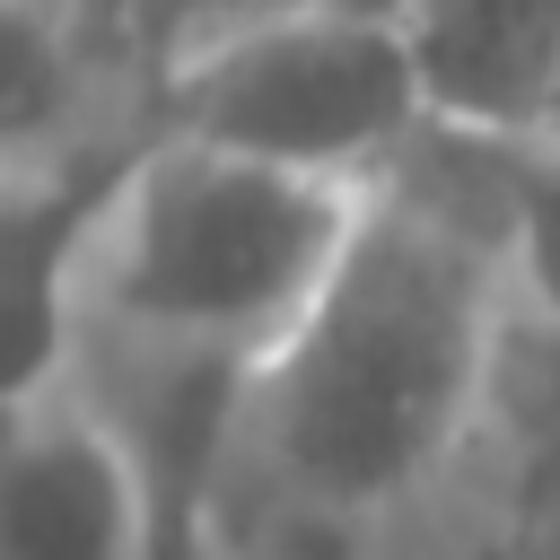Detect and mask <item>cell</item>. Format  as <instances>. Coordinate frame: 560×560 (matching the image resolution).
<instances>
[{"label":"cell","mask_w":560,"mask_h":560,"mask_svg":"<svg viewBox=\"0 0 560 560\" xmlns=\"http://www.w3.org/2000/svg\"><path fill=\"white\" fill-rule=\"evenodd\" d=\"M560 455V332L525 289L516 149L420 140L245 376L192 560H508Z\"/></svg>","instance_id":"obj_1"},{"label":"cell","mask_w":560,"mask_h":560,"mask_svg":"<svg viewBox=\"0 0 560 560\" xmlns=\"http://www.w3.org/2000/svg\"><path fill=\"white\" fill-rule=\"evenodd\" d=\"M359 228V192H324L192 140H149L70 245V350H122L254 376Z\"/></svg>","instance_id":"obj_2"},{"label":"cell","mask_w":560,"mask_h":560,"mask_svg":"<svg viewBox=\"0 0 560 560\" xmlns=\"http://www.w3.org/2000/svg\"><path fill=\"white\" fill-rule=\"evenodd\" d=\"M158 131L324 192H376L429 140V114L402 26L254 18L158 61Z\"/></svg>","instance_id":"obj_3"},{"label":"cell","mask_w":560,"mask_h":560,"mask_svg":"<svg viewBox=\"0 0 560 560\" xmlns=\"http://www.w3.org/2000/svg\"><path fill=\"white\" fill-rule=\"evenodd\" d=\"M158 140V70L96 0H0V210L88 201Z\"/></svg>","instance_id":"obj_4"},{"label":"cell","mask_w":560,"mask_h":560,"mask_svg":"<svg viewBox=\"0 0 560 560\" xmlns=\"http://www.w3.org/2000/svg\"><path fill=\"white\" fill-rule=\"evenodd\" d=\"M0 560H175L140 455L70 376L0 402Z\"/></svg>","instance_id":"obj_5"},{"label":"cell","mask_w":560,"mask_h":560,"mask_svg":"<svg viewBox=\"0 0 560 560\" xmlns=\"http://www.w3.org/2000/svg\"><path fill=\"white\" fill-rule=\"evenodd\" d=\"M402 52L438 140L534 149L560 96V0H411Z\"/></svg>","instance_id":"obj_6"},{"label":"cell","mask_w":560,"mask_h":560,"mask_svg":"<svg viewBox=\"0 0 560 560\" xmlns=\"http://www.w3.org/2000/svg\"><path fill=\"white\" fill-rule=\"evenodd\" d=\"M88 201H9L0 210V402L52 385L70 368V245L88 228Z\"/></svg>","instance_id":"obj_7"},{"label":"cell","mask_w":560,"mask_h":560,"mask_svg":"<svg viewBox=\"0 0 560 560\" xmlns=\"http://www.w3.org/2000/svg\"><path fill=\"white\" fill-rule=\"evenodd\" d=\"M402 9L411 0H140L122 26L140 44V61L158 70V61H175V52H192V44L228 35V26H254V18H368V26H402Z\"/></svg>","instance_id":"obj_8"},{"label":"cell","mask_w":560,"mask_h":560,"mask_svg":"<svg viewBox=\"0 0 560 560\" xmlns=\"http://www.w3.org/2000/svg\"><path fill=\"white\" fill-rule=\"evenodd\" d=\"M525 158H542L551 175H560V96H551V114H542V131H534V149Z\"/></svg>","instance_id":"obj_9"},{"label":"cell","mask_w":560,"mask_h":560,"mask_svg":"<svg viewBox=\"0 0 560 560\" xmlns=\"http://www.w3.org/2000/svg\"><path fill=\"white\" fill-rule=\"evenodd\" d=\"M96 9H114V18H131V9H140V0H96Z\"/></svg>","instance_id":"obj_10"}]
</instances>
